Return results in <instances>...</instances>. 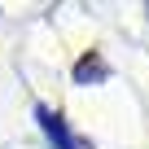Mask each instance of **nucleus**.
<instances>
[{"label":"nucleus","instance_id":"f257e3e1","mask_svg":"<svg viewBox=\"0 0 149 149\" xmlns=\"http://www.w3.org/2000/svg\"><path fill=\"white\" fill-rule=\"evenodd\" d=\"M35 114H40V123H44V132H48V136L57 140V149H74V140H70V132H66V123H61L57 114H48L44 105H40Z\"/></svg>","mask_w":149,"mask_h":149}]
</instances>
